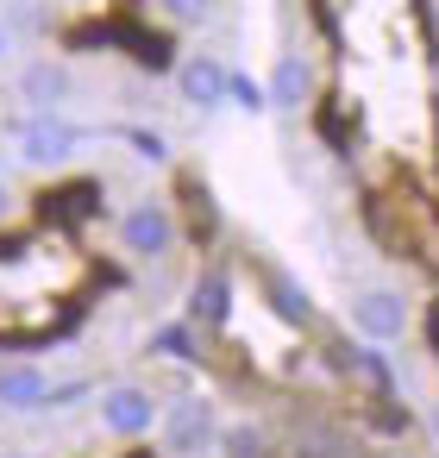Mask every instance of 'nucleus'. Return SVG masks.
I'll list each match as a JSON object with an SVG mask.
<instances>
[{"label":"nucleus","mask_w":439,"mask_h":458,"mask_svg":"<svg viewBox=\"0 0 439 458\" xmlns=\"http://www.w3.org/2000/svg\"><path fill=\"white\" fill-rule=\"evenodd\" d=\"M76 151H82V126L76 120H63V114H20L13 120V157L26 170H38V176L70 170Z\"/></svg>","instance_id":"nucleus-1"},{"label":"nucleus","mask_w":439,"mask_h":458,"mask_svg":"<svg viewBox=\"0 0 439 458\" xmlns=\"http://www.w3.org/2000/svg\"><path fill=\"white\" fill-rule=\"evenodd\" d=\"M95 420H101V433H107V439H151V433H157V420H164V402H157L145 383L114 377V383H101V389H95Z\"/></svg>","instance_id":"nucleus-2"},{"label":"nucleus","mask_w":439,"mask_h":458,"mask_svg":"<svg viewBox=\"0 0 439 458\" xmlns=\"http://www.w3.org/2000/svg\"><path fill=\"white\" fill-rule=\"evenodd\" d=\"M345 320H351V333H358V345H395V339H408V327H414V314H408V295L395 289V283H364L351 301H345Z\"/></svg>","instance_id":"nucleus-3"},{"label":"nucleus","mask_w":439,"mask_h":458,"mask_svg":"<svg viewBox=\"0 0 439 458\" xmlns=\"http://www.w3.org/2000/svg\"><path fill=\"white\" fill-rule=\"evenodd\" d=\"M114 233H120V245H126L132 258H164V251L176 245V214H170L164 201H132V208H120Z\"/></svg>","instance_id":"nucleus-4"},{"label":"nucleus","mask_w":439,"mask_h":458,"mask_svg":"<svg viewBox=\"0 0 439 458\" xmlns=\"http://www.w3.org/2000/svg\"><path fill=\"white\" fill-rule=\"evenodd\" d=\"M57 383L38 358H0V414H38L51 408Z\"/></svg>","instance_id":"nucleus-5"},{"label":"nucleus","mask_w":439,"mask_h":458,"mask_svg":"<svg viewBox=\"0 0 439 458\" xmlns=\"http://www.w3.org/2000/svg\"><path fill=\"white\" fill-rule=\"evenodd\" d=\"M176 95H182V107H195V114H220V107L232 101V70H226L220 57H182Z\"/></svg>","instance_id":"nucleus-6"},{"label":"nucleus","mask_w":439,"mask_h":458,"mask_svg":"<svg viewBox=\"0 0 439 458\" xmlns=\"http://www.w3.org/2000/svg\"><path fill=\"white\" fill-rule=\"evenodd\" d=\"M164 427V445H170V458H201L214 439H220V427H214V408L207 402H170V414L157 420Z\"/></svg>","instance_id":"nucleus-7"},{"label":"nucleus","mask_w":439,"mask_h":458,"mask_svg":"<svg viewBox=\"0 0 439 458\" xmlns=\"http://www.w3.org/2000/svg\"><path fill=\"white\" fill-rule=\"evenodd\" d=\"M314 95V64L301 51H283L270 57V76H264V114H301Z\"/></svg>","instance_id":"nucleus-8"},{"label":"nucleus","mask_w":439,"mask_h":458,"mask_svg":"<svg viewBox=\"0 0 439 458\" xmlns=\"http://www.w3.org/2000/svg\"><path fill=\"white\" fill-rule=\"evenodd\" d=\"M70 95H76V76H70V64L32 57V64L20 70V101H26L32 114H57V107H70Z\"/></svg>","instance_id":"nucleus-9"},{"label":"nucleus","mask_w":439,"mask_h":458,"mask_svg":"<svg viewBox=\"0 0 439 458\" xmlns=\"http://www.w3.org/2000/svg\"><path fill=\"white\" fill-rule=\"evenodd\" d=\"M226 301H232V283H226L220 270H207V276L195 283V295H189V327H214V320H226Z\"/></svg>","instance_id":"nucleus-10"},{"label":"nucleus","mask_w":439,"mask_h":458,"mask_svg":"<svg viewBox=\"0 0 439 458\" xmlns=\"http://www.w3.org/2000/svg\"><path fill=\"white\" fill-rule=\"evenodd\" d=\"M151 7H157V20H170V26H182V32H195V26H207L214 0H151Z\"/></svg>","instance_id":"nucleus-11"},{"label":"nucleus","mask_w":439,"mask_h":458,"mask_svg":"<svg viewBox=\"0 0 439 458\" xmlns=\"http://www.w3.org/2000/svg\"><path fill=\"white\" fill-rule=\"evenodd\" d=\"M264 295H276V314H283V320H295V327L308 320V295H301L289 276H270V283H264Z\"/></svg>","instance_id":"nucleus-12"},{"label":"nucleus","mask_w":439,"mask_h":458,"mask_svg":"<svg viewBox=\"0 0 439 458\" xmlns=\"http://www.w3.org/2000/svg\"><path fill=\"white\" fill-rule=\"evenodd\" d=\"M157 352H164V358H195V333H189V320L157 327Z\"/></svg>","instance_id":"nucleus-13"},{"label":"nucleus","mask_w":439,"mask_h":458,"mask_svg":"<svg viewBox=\"0 0 439 458\" xmlns=\"http://www.w3.org/2000/svg\"><path fill=\"white\" fill-rule=\"evenodd\" d=\"M226 452H232V458H251V452H257V433H251V427H232V433H226Z\"/></svg>","instance_id":"nucleus-14"},{"label":"nucleus","mask_w":439,"mask_h":458,"mask_svg":"<svg viewBox=\"0 0 439 458\" xmlns=\"http://www.w3.org/2000/svg\"><path fill=\"white\" fill-rule=\"evenodd\" d=\"M13 214V182H7V170H0V220Z\"/></svg>","instance_id":"nucleus-15"},{"label":"nucleus","mask_w":439,"mask_h":458,"mask_svg":"<svg viewBox=\"0 0 439 458\" xmlns=\"http://www.w3.org/2000/svg\"><path fill=\"white\" fill-rule=\"evenodd\" d=\"M426 433H433V445H439V402L426 408Z\"/></svg>","instance_id":"nucleus-16"},{"label":"nucleus","mask_w":439,"mask_h":458,"mask_svg":"<svg viewBox=\"0 0 439 458\" xmlns=\"http://www.w3.org/2000/svg\"><path fill=\"white\" fill-rule=\"evenodd\" d=\"M0 458H38V452H0Z\"/></svg>","instance_id":"nucleus-17"},{"label":"nucleus","mask_w":439,"mask_h":458,"mask_svg":"<svg viewBox=\"0 0 439 458\" xmlns=\"http://www.w3.org/2000/svg\"><path fill=\"white\" fill-rule=\"evenodd\" d=\"M0 45H7V32H0Z\"/></svg>","instance_id":"nucleus-18"}]
</instances>
